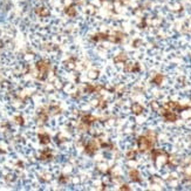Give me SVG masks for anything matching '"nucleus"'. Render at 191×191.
I'll return each mask as SVG.
<instances>
[{"label":"nucleus","mask_w":191,"mask_h":191,"mask_svg":"<svg viewBox=\"0 0 191 191\" xmlns=\"http://www.w3.org/2000/svg\"><path fill=\"white\" fill-rule=\"evenodd\" d=\"M49 68H51V64H49L48 61H46V60L38 61V62H36V69H38V74H39L38 75V79H39V80L46 79Z\"/></svg>","instance_id":"nucleus-1"},{"label":"nucleus","mask_w":191,"mask_h":191,"mask_svg":"<svg viewBox=\"0 0 191 191\" xmlns=\"http://www.w3.org/2000/svg\"><path fill=\"white\" fill-rule=\"evenodd\" d=\"M152 143H154V139L150 138L149 136H141V137H138L137 139L138 149H139L141 151L149 150V149L152 147Z\"/></svg>","instance_id":"nucleus-2"},{"label":"nucleus","mask_w":191,"mask_h":191,"mask_svg":"<svg viewBox=\"0 0 191 191\" xmlns=\"http://www.w3.org/2000/svg\"><path fill=\"white\" fill-rule=\"evenodd\" d=\"M163 116L165 118V121H168V122H174L177 120V115L174 113V110H170V109H165L163 111Z\"/></svg>","instance_id":"nucleus-3"},{"label":"nucleus","mask_w":191,"mask_h":191,"mask_svg":"<svg viewBox=\"0 0 191 191\" xmlns=\"http://www.w3.org/2000/svg\"><path fill=\"white\" fill-rule=\"evenodd\" d=\"M35 13H36V14H38L39 17H41V18L48 17V15L51 14L49 10H48L47 7H45V6H40V7H36V8H35Z\"/></svg>","instance_id":"nucleus-4"},{"label":"nucleus","mask_w":191,"mask_h":191,"mask_svg":"<svg viewBox=\"0 0 191 191\" xmlns=\"http://www.w3.org/2000/svg\"><path fill=\"white\" fill-rule=\"evenodd\" d=\"M52 158H53V154H52L51 149H45L41 151V154H40V159L41 161H49Z\"/></svg>","instance_id":"nucleus-5"},{"label":"nucleus","mask_w":191,"mask_h":191,"mask_svg":"<svg viewBox=\"0 0 191 191\" xmlns=\"http://www.w3.org/2000/svg\"><path fill=\"white\" fill-rule=\"evenodd\" d=\"M96 150H97V146H96L94 142H89V143L86 146V152L89 154V155L95 154Z\"/></svg>","instance_id":"nucleus-6"},{"label":"nucleus","mask_w":191,"mask_h":191,"mask_svg":"<svg viewBox=\"0 0 191 191\" xmlns=\"http://www.w3.org/2000/svg\"><path fill=\"white\" fill-rule=\"evenodd\" d=\"M39 141H40V143L41 144H48L49 142H51V137H49V135L48 134H45V133H41V134H39Z\"/></svg>","instance_id":"nucleus-7"},{"label":"nucleus","mask_w":191,"mask_h":191,"mask_svg":"<svg viewBox=\"0 0 191 191\" xmlns=\"http://www.w3.org/2000/svg\"><path fill=\"white\" fill-rule=\"evenodd\" d=\"M94 121H95V117L92 116V115H85V116H82V118H81V122L83 124H86V126H90Z\"/></svg>","instance_id":"nucleus-8"},{"label":"nucleus","mask_w":191,"mask_h":191,"mask_svg":"<svg viewBox=\"0 0 191 191\" xmlns=\"http://www.w3.org/2000/svg\"><path fill=\"white\" fill-rule=\"evenodd\" d=\"M129 176H130V178L134 180V182H139L141 178H139V172H138L136 169H133L129 171Z\"/></svg>","instance_id":"nucleus-9"},{"label":"nucleus","mask_w":191,"mask_h":191,"mask_svg":"<svg viewBox=\"0 0 191 191\" xmlns=\"http://www.w3.org/2000/svg\"><path fill=\"white\" fill-rule=\"evenodd\" d=\"M38 120H39L40 122H42V123H45V122L48 120V114H47V111H46L45 109H41V110L39 111V116H38Z\"/></svg>","instance_id":"nucleus-10"},{"label":"nucleus","mask_w":191,"mask_h":191,"mask_svg":"<svg viewBox=\"0 0 191 191\" xmlns=\"http://www.w3.org/2000/svg\"><path fill=\"white\" fill-rule=\"evenodd\" d=\"M64 12H66V14L68 17H75L76 15V10H75L74 6H67L64 8Z\"/></svg>","instance_id":"nucleus-11"},{"label":"nucleus","mask_w":191,"mask_h":191,"mask_svg":"<svg viewBox=\"0 0 191 191\" xmlns=\"http://www.w3.org/2000/svg\"><path fill=\"white\" fill-rule=\"evenodd\" d=\"M131 111H133L134 114L138 115V114H141V113L143 111V107L141 106V105H138V103H134L133 107H131Z\"/></svg>","instance_id":"nucleus-12"},{"label":"nucleus","mask_w":191,"mask_h":191,"mask_svg":"<svg viewBox=\"0 0 191 191\" xmlns=\"http://www.w3.org/2000/svg\"><path fill=\"white\" fill-rule=\"evenodd\" d=\"M138 64H129L126 66V72H137Z\"/></svg>","instance_id":"nucleus-13"},{"label":"nucleus","mask_w":191,"mask_h":191,"mask_svg":"<svg viewBox=\"0 0 191 191\" xmlns=\"http://www.w3.org/2000/svg\"><path fill=\"white\" fill-rule=\"evenodd\" d=\"M162 81H163V75H161V74H157L154 77V80H152V82H154L155 85H161Z\"/></svg>","instance_id":"nucleus-14"},{"label":"nucleus","mask_w":191,"mask_h":191,"mask_svg":"<svg viewBox=\"0 0 191 191\" xmlns=\"http://www.w3.org/2000/svg\"><path fill=\"white\" fill-rule=\"evenodd\" d=\"M60 111H61V109H60V107H58V106H52L51 108H49V113L53 114V115L59 114Z\"/></svg>","instance_id":"nucleus-15"},{"label":"nucleus","mask_w":191,"mask_h":191,"mask_svg":"<svg viewBox=\"0 0 191 191\" xmlns=\"http://www.w3.org/2000/svg\"><path fill=\"white\" fill-rule=\"evenodd\" d=\"M127 60V56L124 55V54H120V56H116L115 58V62H121V61H126Z\"/></svg>","instance_id":"nucleus-16"},{"label":"nucleus","mask_w":191,"mask_h":191,"mask_svg":"<svg viewBox=\"0 0 191 191\" xmlns=\"http://www.w3.org/2000/svg\"><path fill=\"white\" fill-rule=\"evenodd\" d=\"M135 156H136V151H134V150L129 151V152L127 154V158L128 159H134L135 158Z\"/></svg>","instance_id":"nucleus-17"},{"label":"nucleus","mask_w":191,"mask_h":191,"mask_svg":"<svg viewBox=\"0 0 191 191\" xmlns=\"http://www.w3.org/2000/svg\"><path fill=\"white\" fill-rule=\"evenodd\" d=\"M15 122L18 123V124H20V126H22L23 124V117L22 116H15Z\"/></svg>","instance_id":"nucleus-18"},{"label":"nucleus","mask_w":191,"mask_h":191,"mask_svg":"<svg viewBox=\"0 0 191 191\" xmlns=\"http://www.w3.org/2000/svg\"><path fill=\"white\" fill-rule=\"evenodd\" d=\"M59 180L64 183V182H67V178H64V176H61V178H59Z\"/></svg>","instance_id":"nucleus-19"},{"label":"nucleus","mask_w":191,"mask_h":191,"mask_svg":"<svg viewBox=\"0 0 191 191\" xmlns=\"http://www.w3.org/2000/svg\"><path fill=\"white\" fill-rule=\"evenodd\" d=\"M121 190H129V186H128V185H123V186L121 188Z\"/></svg>","instance_id":"nucleus-20"}]
</instances>
